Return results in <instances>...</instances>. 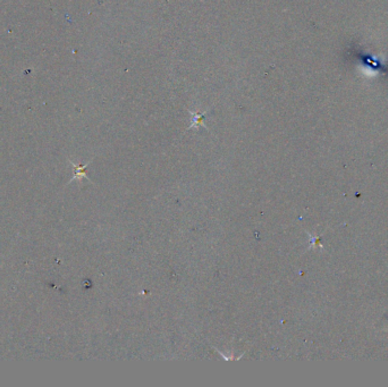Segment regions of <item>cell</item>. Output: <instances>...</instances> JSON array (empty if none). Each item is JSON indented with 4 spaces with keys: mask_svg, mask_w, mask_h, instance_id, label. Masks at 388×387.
<instances>
[{
    "mask_svg": "<svg viewBox=\"0 0 388 387\" xmlns=\"http://www.w3.org/2000/svg\"><path fill=\"white\" fill-rule=\"evenodd\" d=\"M209 110H206L204 112H201V114H199V112L197 111H192L190 110V114L192 116V123H191V126H190V130L191 128H197V127H203V128H207L206 124H204V120H206V117L208 115Z\"/></svg>",
    "mask_w": 388,
    "mask_h": 387,
    "instance_id": "obj_1",
    "label": "cell"
}]
</instances>
